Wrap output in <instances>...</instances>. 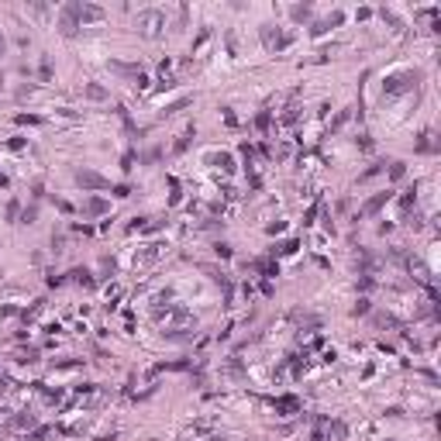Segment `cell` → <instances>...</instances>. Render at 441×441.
Here are the masks:
<instances>
[{
    "label": "cell",
    "mask_w": 441,
    "mask_h": 441,
    "mask_svg": "<svg viewBox=\"0 0 441 441\" xmlns=\"http://www.w3.org/2000/svg\"><path fill=\"white\" fill-rule=\"evenodd\" d=\"M134 28H138L145 38H159V35H162V28H166V14H162V11H155V7H149V11H138Z\"/></svg>",
    "instance_id": "6da1fadb"
},
{
    "label": "cell",
    "mask_w": 441,
    "mask_h": 441,
    "mask_svg": "<svg viewBox=\"0 0 441 441\" xmlns=\"http://www.w3.org/2000/svg\"><path fill=\"white\" fill-rule=\"evenodd\" d=\"M421 83V73L417 69H403V73H389L383 79V90L386 93H403V90H410V86H417Z\"/></svg>",
    "instance_id": "7a4b0ae2"
},
{
    "label": "cell",
    "mask_w": 441,
    "mask_h": 441,
    "mask_svg": "<svg viewBox=\"0 0 441 441\" xmlns=\"http://www.w3.org/2000/svg\"><path fill=\"white\" fill-rule=\"evenodd\" d=\"M259 35H262V45H266L269 52L276 48V52H283V48H289V41H293V35L289 31H283V28H276V24H262L259 28Z\"/></svg>",
    "instance_id": "3957f363"
},
{
    "label": "cell",
    "mask_w": 441,
    "mask_h": 441,
    "mask_svg": "<svg viewBox=\"0 0 441 441\" xmlns=\"http://www.w3.org/2000/svg\"><path fill=\"white\" fill-rule=\"evenodd\" d=\"M79 28H83V24H79V18H76V4H62V7H59V31H62L66 38H73Z\"/></svg>",
    "instance_id": "277c9868"
},
{
    "label": "cell",
    "mask_w": 441,
    "mask_h": 441,
    "mask_svg": "<svg viewBox=\"0 0 441 441\" xmlns=\"http://www.w3.org/2000/svg\"><path fill=\"white\" fill-rule=\"evenodd\" d=\"M73 179H76V186H83V190H107V186H111V179H104V176L93 173V169H76Z\"/></svg>",
    "instance_id": "5b68a950"
},
{
    "label": "cell",
    "mask_w": 441,
    "mask_h": 441,
    "mask_svg": "<svg viewBox=\"0 0 441 441\" xmlns=\"http://www.w3.org/2000/svg\"><path fill=\"white\" fill-rule=\"evenodd\" d=\"M76 18H79V24H96V21H104V7H96V4H76Z\"/></svg>",
    "instance_id": "8992f818"
},
{
    "label": "cell",
    "mask_w": 441,
    "mask_h": 441,
    "mask_svg": "<svg viewBox=\"0 0 441 441\" xmlns=\"http://www.w3.org/2000/svg\"><path fill=\"white\" fill-rule=\"evenodd\" d=\"M107 211H111V204H107L104 197H90V200L83 204V214H86V217H100V214H107Z\"/></svg>",
    "instance_id": "52a82bcc"
},
{
    "label": "cell",
    "mask_w": 441,
    "mask_h": 441,
    "mask_svg": "<svg viewBox=\"0 0 441 441\" xmlns=\"http://www.w3.org/2000/svg\"><path fill=\"white\" fill-rule=\"evenodd\" d=\"M272 407H276L279 417H289V414L300 410V400H297V397H279V400H272Z\"/></svg>",
    "instance_id": "ba28073f"
},
{
    "label": "cell",
    "mask_w": 441,
    "mask_h": 441,
    "mask_svg": "<svg viewBox=\"0 0 441 441\" xmlns=\"http://www.w3.org/2000/svg\"><path fill=\"white\" fill-rule=\"evenodd\" d=\"M83 96H86V100H93V104H104V100H111V93H107V90H104L100 83H86V86H83Z\"/></svg>",
    "instance_id": "9c48e42d"
},
{
    "label": "cell",
    "mask_w": 441,
    "mask_h": 441,
    "mask_svg": "<svg viewBox=\"0 0 441 441\" xmlns=\"http://www.w3.org/2000/svg\"><path fill=\"white\" fill-rule=\"evenodd\" d=\"M69 276H73V283H79V286H86V289L96 286V279H93V272H90V269H73Z\"/></svg>",
    "instance_id": "30bf717a"
},
{
    "label": "cell",
    "mask_w": 441,
    "mask_h": 441,
    "mask_svg": "<svg viewBox=\"0 0 441 441\" xmlns=\"http://www.w3.org/2000/svg\"><path fill=\"white\" fill-rule=\"evenodd\" d=\"M211 162H214V166H217V169H221L224 176H231V173H234V159H231L228 152H221V155H211Z\"/></svg>",
    "instance_id": "8fae6325"
},
{
    "label": "cell",
    "mask_w": 441,
    "mask_h": 441,
    "mask_svg": "<svg viewBox=\"0 0 441 441\" xmlns=\"http://www.w3.org/2000/svg\"><path fill=\"white\" fill-rule=\"evenodd\" d=\"M111 69H114V73H121V76H128V79H134L138 73H141L138 66H131V62H117V59H111Z\"/></svg>",
    "instance_id": "7c38bea8"
},
{
    "label": "cell",
    "mask_w": 441,
    "mask_h": 441,
    "mask_svg": "<svg viewBox=\"0 0 441 441\" xmlns=\"http://www.w3.org/2000/svg\"><path fill=\"white\" fill-rule=\"evenodd\" d=\"M389 197H393V193H379V197H372V200H369V204L362 207V214H365V217H369V214H376L379 207H383V204H389Z\"/></svg>",
    "instance_id": "4fadbf2b"
},
{
    "label": "cell",
    "mask_w": 441,
    "mask_h": 441,
    "mask_svg": "<svg viewBox=\"0 0 441 441\" xmlns=\"http://www.w3.org/2000/svg\"><path fill=\"white\" fill-rule=\"evenodd\" d=\"M310 14H314V11H310V4H293V7H289V18L297 21V24H300V21H307Z\"/></svg>",
    "instance_id": "5bb4252c"
},
{
    "label": "cell",
    "mask_w": 441,
    "mask_h": 441,
    "mask_svg": "<svg viewBox=\"0 0 441 441\" xmlns=\"http://www.w3.org/2000/svg\"><path fill=\"white\" fill-rule=\"evenodd\" d=\"M35 221H38V207L31 204V207H24V211H21V224H35Z\"/></svg>",
    "instance_id": "9a60e30c"
},
{
    "label": "cell",
    "mask_w": 441,
    "mask_h": 441,
    "mask_svg": "<svg viewBox=\"0 0 441 441\" xmlns=\"http://www.w3.org/2000/svg\"><path fill=\"white\" fill-rule=\"evenodd\" d=\"M193 134H197V128H186V134L176 141V152H186V149H190V138H193Z\"/></svg>",
    "instance_id": "2e32d148"
},
{
    "label": "cell",
    "mask_w": 441,
    "mask_h": 441,
    "mask_svg": "<svg viewBox=\"0 0 441 441\" xmlns=\"http://www.w3.org/2000/svg\"><path fill=\"white\" fill-rule=\"evenodd\" d=\"M11 427H35V417H31V414H21V417L11 421Z\"/></svg>",
    "instance_id": "e0dca14e"
},
{
    "label": "cell",
    "mask_w": 441,
    "mask_h": 441,
    "mask_svg": "<svg viewBox=\"0 0 441 441\" xmlns=\"http://www.w3.org/2000/svg\"><path fill=\"white\" fill-rule=\"evenodd\" d=\"M403 173H407V166H403V162H393V166H389V179H393V183H397V179H403Z\"/></svg>",
    "instance_id": "ac0fdd59"
},
{
    "label": "cell",
    "mask_w": 441,
    "mask_h": 441,
    "mask_svg": "<svg viewBox=\"0 0 441 441\" xmlns=\"http://www.w3.org/2000/svg\"><path fill=\"white\" fill-rule=\"evenodd\" d=\"M38 79H41V83H48V79H52V62H48V59L41 62V69H38Z\"/></svg>",
    "instance_id": "d6986e66"
},
{
    "label": "cell",
    "mask_w": 441,
    "mask_h": 441,
    "mask_svg": "<svg viewBox=\"0 0 441 441\" xmlns=\"http://www.w3.org/2000/svg\"><path fill=\"white\" fill-rule=\"evenodd\" d=\"M369 314V300H359L355 307H352V317H365Z\"/></svg>",
    "instance_id": "ffe728a7"
},
{
    "label": "cell",
    "mask_w": 441,
    "mask_h": 441,
    "mask_svg": "<svg viewBox=\"0 0 441 441\" xmlns=\"http://www.w3.org/2000/svg\"><path fill=\"white\" fill-rule=\"evenodd\" d=\"M18 214H21V204L11 200V204H7V221H18Z\"/></svg>",
    "instance_id": "44dd1931"
},
{
    "label": "cell",
    "mask_w": 441,
    "mask_h": 441,
    "mask_svg": "<svg viewBox=\"0 0 441 441\" xmlns=\"http://www.w3.org/2000/svg\"><path fill=\"white\" fill-rule=\"evenodd\" d=\"M121 169H124V173H131V169H134V152H124V159H121Z\"/></svg>",
    "instance_id": "7402d4cb"
},
{
    "label": "cell",
    "mask_w": 441,
    "mask_h": 441,
    "mask_svg": "<svg viewBox=\"0 0 441 441\" xmlns=\"http://www.w3.org/2000/svg\"><path fill=\"white\" fill-rule=\"evenodd\" d=\"M269 121H272V114H269V111H262V114L255 117V124H259L262 131H269Z\"/></svg>",
    "instance_id": "603a6c76"
},
{
    "label": "cell",
    "mask_w": 441,
    "mask_h": 441,
    "mask_svg": "<svg viewBox=\"0 0 441 441\" xmlns=\"http://www.w3.org/2000/svg\"><path fill=\"white\" fill-rule=\"evenodd\" d=\"M111 193H114V197H121V200H124V197L131 193V186H128V183H117V186H114V190H111Z\"/></svg>",
    "instance_id": "cb8c5ba5"
},
{
    "label": "cell",
    "mask_w": 441,
    "mask_h": 441,
    "mask_svg": "<svg viewBox=\"0 0 441 441\" xmlns=\"http://www.w3.org/2000/svg\"><path fill=\"white\" fill-rule=\"evenodd\" d=\"M131 83H134V90H145V86H149V76H145V73H138Z\"/></svg>",
    "instance_id": "d4e9b609"
},
{
    "label": "cell",
    "mask_w": 441,
    "mask_h": 441,
    "mask_svg": "<svg viewBox=\"0 0 441 441\" xmlns=\"http://www.w3.org/2000/svg\"><path fill=\"white\" fill-rule=\"evenodd\" d=\"M62 245H66V238H62V234H52V252H56V255L62 252Z\"/></svg>",
    "instance_id": "484cf974"
},
{
    "label": "cell",
    "mask_w": 441,
    "mask_h": 441,
    "mask_svg": "<svg viewBox=\"0 0 441 441\" xmlns=\"http://www.w3.org/2000/svg\"><path fill=\"white\" fill-rule=\"evenodd\" d=\"M214 249H217V255H221V259H231V249H228V245H224V241H217Z\"/></svg>",
    "instance_id": "4316f807"
},
{
    "label": "cell",
    "mask_w": 441,
    "mask_h": 441,
    "mask_svg": "<svg viewBox=\"0 0 441 441\" xmlns=\"http://www.w3.org/2000/svg\"><path fill=\"white\" fill-rule=\"evenodd\" d=\"M45 434H48V427H38L35 434H28V438H24V441H41V438H45Z\"/></svg>",
    "instance_id": "83f0119b"
},
{
    "label": "cell",
    "mask_w": 441,
    "mask_h": 441,
    "mask_svg": "<svg viewBox=\"0 0 441 441\" xmlns=\"http://www.w3.org/2000/svg\"><path fill=\"white\" fill-rule=\"evenodd\" d=\"M56 207H59L62 214H73V204H69V200H56Z\"/></svg>",
    "instance_id": "f1b7e54d"
},
{
    "label": "cell",
    "mask_w": 441,
    "mask_h": 441,
    "mask_svg": "<svg viewBox=\"0 0 441 441\" xmlns=\"http://www.w3.org/2000/svg\"><path fill=\"white\" fill-rule=\"evenodd\" d=\"M35 93V86H18V100H24V96Z\"/></svg>",
    "instance_id": "f546056e"
},
{
    "label": "cell",
    "mask_w": 441,
    "mask_h": 441,
    "mask_svg": "<svg viewBox=\"0 0 441 441\" xmlns=\"http://www.w3.org/2000/svg\"><path fill=\"white\" fill-rule=\"evenodd\" d=\"M224 121H228V128H234V124H238V117L231 114V107H224Z\"/></svg>",
    "instance_id": "4dcf8cb0"
},
{
    "label": "cell",
    "mask_w": 441,
    "mask_h": 441,
    "mask_svg": "<svg viewBox=\"0 0 441 441\" xmlns=\"http://www.w3.org/2000/svg\"><path fill=\"white\" fill-rule=\"evenodd\" d=\"M18 121H21V124H38V117H35V114H21Z\"/></svg>",
    "instance_id": "1f68e13d"
},
{
    "label": "cell",
    "mask_w": 441,
    "mask_h": 441,
    "mask_svg": "<svg viewBox=\"0 0 441 441\" xmlns=\"http://www.w3.org/2000/svg\"><path fill=\"white\" fill-rule=\"evenodd\" d=\"M4 52H7V38L0 35V56H4Z\"/></svg>",
    "instance_id": "d6a6232c"
}]
</instances>
